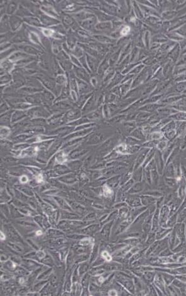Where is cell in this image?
Segmentation results:
<instances>
[{
  "mask_svg": "<svg viewBox=\"0 0 186 296\" xmlns=\"http://www.w3.org/2000/svg\"><path fill=\"white\" fill-rule=\"evenodd\" d=\"M170 209L169 205H163L160 211V224L162 227L166 228V224L167 220H169V217L170 216Z\"/></svg>",
  "mask_w": 186,
  "mask_h": 296,
  "instance_id": "cell-1",
  "label": "cell"
},
{
  "mask_svg": "<svg viewBox=\"0 0 186 296\" xmlns=\"http://www.w3.org/2000/svg\"><path fill=\"white\" fill-rule=\"evenodd\" d=\"M155 162L157 171L159 172V174H162L164 169V163L165 161L163 159L162 153H161L159 150L157 149L155 150Z\"/></svg>",
  "mask_w": 186,
  "mask_h": 296,
  "instance_id": "cell-2",
  "label": "cell"
},
{
  "mask_svg": "<svg viewBox=\"0 0 186 296\" xmlns=\"http://www.w3.org/2000/svg\"><path fill=\"white\" fill-rule=\"evenodd\" d=\"M174 230L176 232L177 236L178 237L181 242H185L186 239L185 236V226L184 223H178L175 225Z\"/></svg>",
  "mask_w": 186,
  "mask_h": 296,
  "instance_id": "cell-3",
  "label": "cell"
},
{
  "mask_svg": "<svg viewBox=\"0 0 186 296\" xmlns=\"http://www.w3.org/2000/svg\"><path fill=\"white\" fill-rule=\"evenodd\" d=\"M172 231V228H161L157 230L156 232V239L157 240H161L165 238L167 234H169Z\"/></svg>",
  "mask_w": 186,
  "mask_h": 296,
  "instance_id": "cell-4",
  "label": "cell"
},
{
  "mask_svg": "<svg viewBox=\"0 0 186 296\" xmlns=\"http://www.w3.org/2000/svg\"><path fill=\"white\" fill-rule=\"evenodd\" d=\"M165 177L173 178L176 177V171L173 163L171 162L167 164L165 172Z\"/></svg>",
  "mask_w": 186,
  "mask_h": 296,
  "instance_id": "cell-5",
  "label": "cell"
},
{
  "mask_svg": "<svg viewBox=\"0 0 186 296\" xmlns=\"http://www.w3.org/2000/svg\"><path fill=\"white\" fill-rule=\"evenodd\" d=\"M159 216H160V209L157 208L156 209L155 212L154 216L153 217V230L155 231L156 232L157 230L159 229V226L160 224V220H159Z\"/></svg>",
  "mask_w": 186,
  "mask_h": 296,
  "instance_id": "cell-6",
  "label": "cell"
},
{
  "mask_svg": "<svg viewBox=\"0 0 186 296\" xmlns=\"http://www.w3.org/2000/svg\"><path fill=\"white\" fill-rule=\"evenodd\" d=\"M173 149H174V144L172 143V144L168 145L167 147L165 148V149L163 150L162 156H163V159L164 160V161H165V162L166 161H167V160H168L170 155L171 154Z\"/></svg>",
  "mask_w": 186,
  "mask_h": 296,
  "instance_id": "cell-7",
  "label": "cell"
},
{
  "mask_svg": "<svg viewBox=\"0 0 186 296\" xmlns=\"http://www.w3.org/2000/svg\"><path fill=\"white\" fill-rule=\"evenodd\" d=\"M177 213L170 216V218L167 222L166 228H172L173 226H175L177 223Z\"/></svg>",
  "mask_w": 186,
  "mask_h": 296,
  "instance_id": "cell-8",
  "label": "cell"
},
{
  "mask_svg": "<svg viewBox=\"0 0 186 296\" xmlns=\"http://www.w3.org/2000/svg\"><path fill=\"white\" fill-rule=\"evenodd\" d=\"M155 284L158 288H159L161 291L165 292V286H164L162 276L160 275H157L155 276Z\"/></svg>",
  "mask_w": 186,
  "mask_h": 296,
  "instance_id": "cell-9",
  "label": "cell"
},
{
  "mask_svg": "<svg viewBox=\"0 0 186 296\" xmlns=\"http://www.w3.org/2000/svg\"><path fill=\"white\" fill-rule=\"evenodd\" d=\"M186 220V208L182 209L181 211L177 212V223H182Z\"/></svg>",
  "mask_w": 186,
  "mask_h": 296,
  "instance_id": "cell-10",
  "label": "cell"
},
{
  "mask_svg": "<svg viewBox=\"0 0 186 296\" xmlns=\"http://www.w3.org/2000/svg\"><path fill=\"white\" fill-rule=\"evenodd\" d=\"M151 179L154 184L157 185L159 181V173L157 169H153L151 171Z\"/></svg>",
  "mask_w": 186,
  "mask_h": 296,
  "instance_id": "cell-11",
  "label": "cell"
},
{
  "mask_svg": "<svg viewBox=\"0 0 186 296\" xmlns=\"http://www.w3.org/2000/svg\"><path fill=\"white\" fill-rule=\"evenodd\" d=\"M165 182L167 185H168L170 188H174L176 187L177 184V180L175 178H165Z\"/></svg>",
  "mask_w": 186,
  "mask_h": 296,
  "instance_id": "cell-12",
  "label": "cell"
},
{
  "mask_svg": "<svg viewBox=\"0 0 186 296\" xmlns=\"http://www.w3.org/2000/svg\"><path fill=\"white\" fill-rule=\"evenodd\" d=\"M163 278L164 280H165L167 285H169L172 283L173 280H174V277L170 275H168V274H167V273H163Z\"/></svg>",
  "mask_w": 186,
  "mask_h": 296,
  "instance_id": "cell-13",
  "label": "cell"
},
{
  "mask_svg": "<svg viewBox=\"0 0 186 296\" xmlns=\"http://www.w3.org/2000/svg\"><path fill=\"white\" fill-rule=\"evenodd\" d=\"M165 135L167 139L172 140V138H174L175 136L176 135V131H175L174 129H171V130H169V131H167L165 132Z\"/></svg>",
  "mask_w": 186,
  "mask_h": 296,
  "instance_id": "cell-14",
  "label": "cell"
},
{
  "mask_svg": "<svg viewBox=\"0 0 186 296\" xmlns=\"http://www.w3.org/2000/svg\"><path fill=\"white\" fill-rule=\"evenodd\" d=\"M94 240L93 239L88 238V239H82L81 241H80V243L82 245H90L94 243Z\"/></svg>",
  "mask_w": 186,
  "mask_h": 296,
  "instance_id": "cell-15",
  "label": "cell"
},
{
  "mask_svg": "<svg viewBox=\"0 0 186 296\" xmlns=\"http://www.w3.org/2000/svg\"><path fill=\"white\" fill-rule=\"evenodd\" d=\"M167 143L165 141H161L160 142L157 144V149L159 150L160 151H163V150L165 149V148L167 147Z\"/></svg>",
  "mask_w": 186,
  "mask_h": 296,
  "instance_id": "cell-16",
  "label": "cell"
},
{
  "mask_svg": "<svg viewBox=\"0 0 186 296\" xmlns=\"http://www.w3.org/2000/svg\"><path fill=\"white\" fill-rule=\"evenodd\" d=\"M102 257H103L105 261L108 262L112 261V257L111 255L108 254V252L107 251H103L102 252Z\"/></svg>",
  "mask_w": 186,
  "mask_h": 296,
  "instance_id": "cell-17",
  "label": "cell"
},
{
  "mask_svg": "<svg viewBox=\"0 0 186 296\" xmlns=\"http://www.w3.org/2000/svg\"><path fill=\"white\" fill-rule=\"evenodd\" d=\"M172 252L170 251V249H168V248L164 249L163 251H162L160 253V256H162V257L169 256V255H172Z\"/></svg>",
  "mask_w": 186,
  "mask_h": 296,
  "instance_id": "cell-18",
  "label": "cell"
},
{
  "mask_svg": "<svg viewBox=\"0 0 186 296\" xmlns=\"http://www.w3.org/2000/svg\"><path fill=\"white\" fill-rule=\"evenodd\" d=\"M183 284H184V283H182L181 280H180L179 279V280H178V279L173 280V282H172V285H173V286L179 288V289H181V288L182 287Z\"/></svg>",
  "mask_w": 186,
  "mask_h": 296,
  "instance_id": "cell-19",
  "label": "cell"
},
{
  "mask_svg": "<svg viewBox=\"0 0 186 296\" xmlns=\"http://www.w3.org/2000/svg\"><path fill=\"white\" fill-rule=\"evenodd\" d=\"M104 195L105 197H109L112 195V190H110V188L108 187L107 185L104 186Z\"/></svg>",
  "mask_w": 186,
  "mask_h": 296,
  "instance_id": "cell-20",
  "label": "cell"
},
{
  "mask_svg": "<svg viewBox=\"0 0 186 296\" xmlns=\"http://www.w3.org/2000/svg\"><path fill=\"white\" fill-rule=\"evenodd\" d=\"M175 118H177L179 120H181V119H186V114H185L184 113H180V114H178L175 115Z\"/></svg>",
  "mask_w": 186,
  "mask_h": 296,
  "instance_id": "cell-21",
  "label": "cell"
},
{
  "mask_svg": "<svg viewBox=\"0 0 186 296\" xmlns=\"http://www.w3.org/2000/svg\"><path fill=\"white\" fill-rule=\"evenodd\" d=\"M185 208H186V195H185V197H184V200H183L182 202L181 203V205L180 206V207H179V210L178 211H181L182 209H185Z\"/></svg>",
  "mask_w": 186,
  "mask_h": 296,
  "instance_id": "cell-22",
  "label": "cell"
},
{
  "mask_svg": "<svg viewBox=\"0 0 186 296\" xmlns=\"http://www.w3.org/2000/svg\"><path fill=\"white\" fill-rule=\"evenodd\" d=\"M37 256H38L39 258H43V257H45V253L42 251H39L38 252H37Z\"/></svg>",
  "mask_w": 186,
  "mask_h": 296,
  "instance_id": "cell-23",
  "label": "cell"
},
{
  "mask_svg": "<svg viewBox=\"0 0 186 296\" xmlns=\"http://www.w3.org/2000/svg\"><path fill=\"white\" fill-rule=\"evenodd\" d=\"M181 290L182 292V294L186 295V283H184V284H183L182 287L181 288Z\"/></svg>",
  "mask_w": 186,
  "mask_h": 296,
  "instance_id": "cell-24",
  "label": "cell"
},
{
  "mask_svg": "<svg viewBox=\"0 0 186 296\" xmlns=\"http://www.w3.org/2000/svg\"><path fill=\"white\" fill-rule=\"evenodd\" d=\"M27 181H28V179L26 176H21L20 178V181H21V183H27Z\"/></svg>",
  "mask_w": 186,
  "mask_h": 296,
  "instance_id": "cell-25",
  "label": "cell"
},
{
  "mask_svg": "<svg viewBox=\"0 0 186 296\" xmlns=\"http://www.w3.org/2000/svg\"><path fill=\"white\" fill-rule=\"evenodd\" d=\"M108 295H117V292L115 291V290H112L108 292Z\"/></svg>",
  "mask_w": 186,
  "mask_h": 296,
  "instance_id": "cell-26",
  "label": "cell"
},
{
  "mask_svg": "<svg viewBox=\"0 0 186 296\" xmlns=\"http://www.w3.org/2000/svg\"><path fill=\"white\" fill-rule=\"evenodd\" d=\"M37 180L38 182H42V176L41 174H39L38 176L37 177Z\"/></svg>",
  "mask_w": 186,
  "mask_h": 296,
  "instance_id": "cell-27",
  "label": "cell"
},
{
  "mask_svg": "<svg viewBox=\"0 0 186 296\" xmlns=\"http://www.w3.org/2000/svg\"><path fill=\"white\" fill-rule=\"evenodd\" d=\"M0 239H1V240H3L5 239V236L2 232H1V237H0Z\"/></svg>",
  "mask_w": 186,
  "mask_h": 296,
  "instance_id": "cell-28",
  "label": "cell"
},
{
  "mask_svg": "<svg viewBox=\"0 0 186 296\" xmlns=\"http://www.w3.org/2000/svg\"><path fill=\"white\" fill-rule=\"evenodd\" d=\"M36 235H38V236H39V235H42V231H41V230H38V231H37V232H36Z\"/></svg>",
  "mask_w": 186,
  "mask_h": 296,
  "instance_id": "cell-29",
  "label": "cell"
},
{
  "mask_svg": "<svg viewBox=\"0 0 186 296\" xmlns=\"http://www.w3.org/2000/svg\"><path fill=\"white\" fill-rule=\"evenodd\" d=\"M98 280H99V282H100V283H103V282H104V278L103 277H102V276H101L100 278L98 279Z\"/></svg>",
  "mask_w": 186,
  "mask_h": 296,
  "instance_id": "cell-30",
  "label": "cell"
},
{
  "mask_svg": "<svg viewBox=\"0 0 186 296\" xmlns=\"http://www.w3.org/2000/svg\"><path fill=\"white\" fill-rule=\"evenodd\" d=\"M23 282H24V280H23V278H20V283H21V284H23Z\"/></svg>",
  "mask_w": 186,
  "mask_h": 296,
  "instance_id": "cell-31",
  "label": "cell"
},
{
  "mask_svg": "<svg viewBox=\"0 0 186 296\" xmlns=\"http://www.w3.org/2000/svg\"><path fill=\"white\" fill-rule=\"evenodd\" d=\"M185 193H186V187H185ZM185 195H186V194H185Z\"/></svg>",
  "mask_w": 186,
  "mask_h": 296,
  "instance_id": "cell-32",
  "label": "cell"
}]
</instances>
